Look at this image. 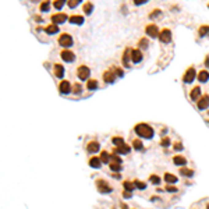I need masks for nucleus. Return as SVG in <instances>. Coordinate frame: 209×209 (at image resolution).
<instances>
[{"label": "nucleus", "instance_id": "obj_1", "mask_svg": "<svg viewBox=\"0 0 209 209\" xmlns=\"http://www.w3.org/2000/svg\"><path fill=\"white\" fill-rule=\"evenodd\" d=\"M134 131L138 137L141 138H145V139H151L153 137V128L151 127L149 124H145V123H139L134 127Z\"/></svg>", "mask_w": 209, "mask_h": 209}, {"label": "nucleus", "instance_id": "obj_2", "mask_svg": "<svg viewBox=\"0 0 209 209\" xmlns=\"http://www.w3.org/2000/svg\"><path fill=\"white\" fill-rule=\"evenodd\" d=\"M57 42H59V45L60 46H63V48H71V46L74 45V39H73V37L70 35V33H67V32H63L59 37V39H57Z\"/></svg>", "mask_w": 209, "mask_h": 209}, {"label": "nucleus", "instance_id": "obj_3", "mask_svg": "<svg viewBox=\"0 0 209 209\" xmlns=\"http://www.w3.org/2000/svg\"><path fill=\"white\" fill-rule=\"evenodd\" d=\"M89 75H91V68L88 66H84V64L78 66V68H77V77L81 81H88Z\"/></svg>", "mask_w": 209, "mask_h": 209}, {"label": "nucleus", "instance_id": "obj_4", "mask_svg": "<svg viewBox=\"0 0 209 209\" xmlns=\"http://www.w3.org/2000/svg\"><path fill=\"white\" fill-rule=\"evenodd\" d=\"M197 70H195V67H188L187 70L184 71V75H183V82H185V84H191V82L195 79V77H197Z\"/></svg>", "mask_w": 209, "mask_h": 209}, {"label": "nucleus", "instance_id": "obj_5", "mask_svg": "<svg viewBox=\"0 0 209 209\" xmlns=\"http://www.w3.org/2000/svg\"><path fill=\"white\" fill-rule=\"evenodd\" d=\"M145 33L151 38V39H153V38H159L161 31H159V27L156 24H148L145 27Z\"/></svg>", "mask_w": 209, "mask_h": 209}, {"label": "nucleus", "instance_id": "obj_6", "mask_svg": "<svg viewBox=\"0 0 209 209\" xmlns=\"http://www.w3.org/2000/svg\"><path fill=\"white\" fill-rule=\"evenodd\" d=\"M71 91H73L71 82L67 81V79H61L60 84H59V92H60L61 95H68V94H71Z\"/></svg>", "mask_w": 209, "mask_h": 209}, {"label": "nucleus", "instance_id": "obj_7", "mask_svg": "<svg viewBox=\"0 0 209 209\" xmlns=\"http://www.w3.org/2000/svg\"><path fill=\"white\" fill-rule=\"evenodd\" d=\"M60 57H61V60H64L66 63H71V61L75 60L74 52L70 50V49H63V50L60 52Z\"/></svg>", "mask_w": 209, "mask_h": 209}, {"label": "nucleus", "instance_id": "obj_8", "mask_svg": "<svg viewBox=\"0 0 209 209\" xmlns=\"http://www.w3.org/2000/svg\"><path fill=\"white\" fill-rule=\"evenodd\" d=\"M159 41H161L162 43H169L170 41H172V31H170L169 28L162 29L161 33H159Z\"/></svg>", "mask_w": 209, "mask_h": 209}, {"label": "nucleus", "instance_id": "obj_9", "mask_svg": "<svg viewBox=\"0 0 209 209\" xmlns=\"http://www.w3.org/2000/svg\"><path fill=\"white\" fill-rule=\"evenodd\" d=\"M197 107L199 110L208 109L209 107V95H202V96L197 100Z\"/></svg>", "mask_w": 209, "mask_h": 209}, {"label": "nucleus", "instance_id": "obj_10", "mask_svg": "<svg viewBox=\"0 0 209 209\" xmlns=\"http://www.w3.org/2000/svg\"><path fill=\"white\" fill-rule=\"evenodd\" d=\"M67 20H68V17H67V14H64V13H57V14L52 15V22L56 24V25L63 24V22H66Z\"/></svg>", "mask_w": 209, "mask_h": 209}, {"label": "nucleus", "instance_id": "obj_11", "mask_svg": "<svg viewBox=\"0 0 209 209\" xmlns=\"http://www.w3.org/2000/svg\"><path fill=\"white\" fill-rule=\"evenodd\" d=\"M96 188L99 192H102V194H106V192H110L112 191V187H110L107 183H105L103 180H98L96 181Z\"/></svg>", "mask_w": 209, "mask_h": 209}, {"label": "nucleus", "instance_id": "obj_12", "mask_svg": "<svg viewBox=\"0 0 209 209\" xmlns=\"http://www.w3.org/2000/svg\"><path fill=\"white\" fill-rule=\"evenodd\" d=\"M142 52H141V49H131V61L133 63H139V61L142 60Z\"/></svg>", "mask_w": 209, "mask_h": 209}, {"label": "nucleus", "instance_id": "obj_13", "mask_svg": "<svg viewBox=\"0 0 209 209\" xmlns=\"http://www.w3.org/2000/svg\"><path fill=\"white\" fill-rule=\"evenodd\" d=\"M102 78L106 84H113V82L116 81V74H114V71L107 70V71H105V73L102 74Z\"/></svg>", "mask_w": 209, "mask_h": 209}, {"label": "nucleus", "instance_id": "obj_14", "mask_svg": "<svg viewBox=\"0 0 209 209\" xmlns=\"http://www.w3.org/2000/svg\"><path fill=\"white\" fill-rule=\"evenodd\" d=\"M197 78L201 84H206L209 81V71L208 70H199L197 74Z\"/></svg>", "mask_w": 209, "mask_h": 209}, {"label": "nucleus", "instance_id": "obj_15", "mask_svg": "<svg viewBox=\"0 0 209 209\" xmlns=\"http://www.w3.org/2000/svg\"><path fill=\"white\" fill-rule=\"evenodd\" d=\"M130 60H131V49L127 48L123 53V57H121V63L124 67H130Z\"/></svg>", "mask_w": 209, "mask_h": 209}, {"label": "nucleus", "instance_id": "obj_16", "mask_svg": "<svg viewBox=\"0 0 209 209\" xmlns=\"http://www.w3.org/2000/svg\"><path fill=\"white\" fill-rule=\"evenodd\" d=\"M53 73H55V75L57 77V78H63L64 77V66H61L60 63H56L55 66H53Z\"/></svg>", "mask_w": 209, "mask_h": 209}, {"label": "nucleus", "instance_id": "obj_17", "mask_svg": "<svg viewBox=\"0 0 209 209\" xmlns=\"http://www.w3.org/2000/svg\"><path fill=\"white\" fill-rule=\"evenodd\" d=\"M199 98H201V88L199 87H194L190 92V99L192 100V102H195V100H198Z\"/></svg>", "mask_w": 209, "mask_h": 209}, {"label": "nucleus", "instance_id": "obj_18", "mask_svg": "<svg viewBox=\"0 0 209 209\" xmlns=\"http://www.w3.org/2000/svg\"><path fill=\"white\" fill-rule=\"evenodd\" d=\"M87 151H88L89 153H96V152L99 151V142H96V141H91V142L87 145Z\"/></svg>", "mask_w": 209, "mask_h": 209}, {"label": "nucleus", "instance_id": "obj_19", "mask_svg": "<svg viewBox=\"0 0 209 209\" xmlns=\"http://www.w3.org/2000/svg\"><path fill=\"white\" fill-rule=\"evenodd\" d=\"M68 21L71 22V24L81 25V24H84V17H82V15H71L68 18Z\"/></svg>", "mask_w": 209, "mask_h": 209}, {"label": "nucleus", "instance_id": "obj_20", "mask_svg": "<svg viewBox=\"0 0 209 209\" xmlns=\"http://www.w3.org/2000/svg\"><path fill=\"white\" fill-rule=\"evenodd\" d=\"M82 10H84L85 15H91L92 11H94V4H92L91 2H87V3H84V6H82Z\"/></svg>", "mask_w": 209, "mask_h": 209}, {"label": "nucleus", "instance_id": "obj_21", "mask_svg": "<svg viewBox=\"0 0 209 209\" xmlns=\"http://www.w3.org/2000/svg\"><path fill=\"white\" fill-rule=\"evenodd\" d=\"M45 32L48 35H53V33H57L59 32V27L56 24H50L48 27H45Z\"/></svg>", "mask_w": 209, "mask_h": 209}, {"label": "nucleus", "instance_id": "obj_22", "mask_svg": "<svg viewBox=\"0 0 209 209\" xmlns=\"http://www.w3.org/2000/svg\"><path fill=\"white\" fill-rule=\"evenodd\" d=\"M100 164H102V161H100V158H96V156H94V158L89 159V166L94 167V169H99Z\"/></svg>", "mask_w": 209, "mask_h": 209}, {"label": "nucleus", "instance_id": "obj_23", "mask_svg": "<svg viewBox=\"0 0 209 209\" xmlns=\"http://www.w3.org/2000/svg\"><path fill=\"white\" fill-rule=\"evenodd\" d=\"M130 151H131V149H130V146H128V145H126V144H123V145L117 146V148L114 149V152H117V153H121V155H127Z\"/></svg>", "mask_w": 209, "mask_h": 209}, {"label": "nucleus", "instance_id": "obj_24", "mask_svg": "<svg viewBox=\"0 0 209 209\" xmlns=\"http://www.w3.org/2000/svg\"><path fill=\"white\" fill-rule=\"evenodd\" d=\"M96 88H98V81L94 78H89L88 81H87V89H88V91H95Z\"/></svg>", "mask_w": 209, "mask_h": 209}, {"label": "nucleus", "instance_id": "obj_25", "mask_svg": "<svg viewBox=\"0 0 209 209\" xmlns=\"http://www.w3.org/2000/svg\"><path fill=\"white\" fill-rule=\"evenodd\" d=\"M198 35L201 38H205L209 35V25H201L199 29H198Z\"/></svg>", "mask_w": 209, "mask_h": 209}, {"label": "nucleus", "instance_id": "obj_26", "mask_svg": "<svg viewBox=\"0 0 209 209\" xmlns=\"http://www.w3.org/2000/svg\"><path fill=\"white\" fill-rule=\"evenodd\" d=\"M163 179L167 184H174V183H177V177L174 176V174H172V173H166Z\"/></svg>", "mask_w": 209, "mask_h": 209}, {"label": "nucleus", "instance_id": "obj_27", "mask_svg": "<svg viewBox=\"0 0 209 209\" xmlns=\"http://www.w3.org/2000/svg\"><path fill=\"white\" fill-rule=\"evenodd\" d=\"M173 163L177 164V166H185L187 159H185L184 156H174V158H173Z\"/></svg>", "mask_w": 209, "mask_h": 209}, {"label": "nucleus", "instance_id": "obj_28", "mask_svg": "<svg viewBox=\"0 0 209 209\" xmlns=\"http://www.w3.org/2000/svg\"><path fill=\"white\" fill-rule=\"evenodd\" d=\"M52 2L50 0H45V2H42V3H41V6H39V9H41V11L42 13H46V11H49V10H50V7H52Z\"/></svg>", "mask_w": 209, "mask_h": 209}, {"label": "nucleus", "instance_id": "obj_29", "mask_svg": "<svg viewBox=\"0 0 209 209\" xmlns=\"http://www.w3.org/2000/svg\"><path fill=\"white\" fill-rule=\"evenodd\" d=\"M148 46H149V39L148 38H141V39L138 41V49L145 50V49H148Z\"/></svg>", "mask_w": 209, "mask_h": 209}, {"label": "nucleus", "instance_id": "obj_30", "mask_svg": "<svg viewBox=\"0 0 209 209\" xmlns=\"http://www.w3.org/2000/svg\"><path fill=\"white\" fill-rule=\"evenodd\" d=\"M162 14H163V13H162V10H159V9H155V10H152V11L149 13V18H151V20L159 18V17H161Z\"/></svg>", "mask_w": 209, "mask_h": 209}, {"label": "nucleus", "instance_id": "obj_31", "mask_svg": "<svg viewBox=\"0 0 209 209\" xmlns=\"http://www.w3.org/2000/svg\"><path fill=\"white\" fill-rule=\"evenodd\" d=\"M180 174L185 176V177H192L194 176V172L191 169H187V167H181V169H180Z\"/></svg>", "mask_w": 209, "mask_h": 209}, {"label": "nucleus", "instance_id": "obj_32", "mask_svg": "<svg viewBox=\"0 0 209 209\" xmlns=\"http://www.w3.org/2000/svg\"><path fill=\"white\" fill-rule=\"evenodd\" d=\"M73 94H75V95H79V94H82V85L79 84V82H74L73 84Z\"/></svg>", "mask_w": 209, "mask_h": 209}, {"label": "nucleus", "instance_id": "obj_33", "mask_svg": "<svg viewBox=\"0 0 209 209\" xmlns=\"http://www.w3.org/2000/svg\"><path fill=\"white\" fill-rule=\"evenodd\" d=\"M64 4H67V0H55V2H53V7H55V9H57V10L63 9Z\"/></svg>", "mask_w": 209, "mask_h": 209}, {"label": "nucleus", "instance_id": "obj_34", "mask_svg": "<svg viewBox=\"0 0 209 209\" xmlns=\"http://www.w3.org/2000/svg\"><path fill=\"white\" fill-rule=\"evenodd\" d=\"M100 161H102V163H110V155L106 151H103L100 153Z\"/></svg>", "mask_w": 209, "mask_h": 209}, {"label": "nucleus", "instance_id": "obj_35", "mask_svg": "<svg viewBox=\"0 0 209 209\" xmlns=\"http://www.w3.org/2000/svg\"><path fill=\"white\" fill-rule=\"evenodd\" d=\"M81 3H82V0H67V6H68L70 9H75V7Z\"/></svg>", "mask_w": 209, "mask_h": 209}, {"label": "nucleus", "instance_id": "obj_36", "mask_svg": "<svg viewBox=\"0 0 209 209\" xmlns=\"http://www.w3.org/2000/svg\"><path fill=\"white\" fill-rule=\"evenodd\" d=\"M112 142L116 146H120V145H123V144H124V138H121V137H113Z\"/></svg>", "mask_w": 209, "mask_h": 209}, {"label": "nucleus", "instance_id": "obj_37", "mask_svg": "<svg viewBox=\"0 0 209 209\" xmlns=\"http://www.w3.org/2000/svg\"><path fill=\"white\" fill-rule=\"evenodd\" d=\"M149 181H151L152 184L158 185V184H161V177L156 176V174H152V176H149Z\"/></svg>", "mask_w": 209, "mask_h": 209}, {"label": "nucleus", "instance_id": "obj_38", "mask_svg": "<svg viewBox=\"0 0 209 209\" xmlns=\"http://www.w3.org/2000/svg\"><path fill=\"white\" fill-rule=\"evenodd\" d=\"M133 146H134V149H135V151H141V149L144 148L142 142H141L139 139H134V141H133Z\"/></svg>", "mask_w": 209, "mask_h": 209}, {"label": "nucleus", "instance_id": "obj_39", "mask_svg": "<svg viewBox=\"0 0 209 209\" xmlns=\"http://www.w3.org/2000/svg\"><path fill=\"white\" fill-rule=\"evenodd\" d=\"M110 169L113 170V172H120L121 170V163H117V162H110Z\"/></svg>", "mask_w": 209, "mask_h": 209}, {"label": "nucleus", "instance_id": "obj_40", "mask_svg": "<svg viewBox=\"0 0 209 209\" xmlns=\"http://www.w3.org/2000/svg\"><path fill=\"white\" fill-rule=\"evenodd\" d=\"M123 185H124L126 190L131 191V192H133V190L135 188V184H134V183H130V181H124V183H123Z\"/></svg>", "mask_w": 209, "mask_h": 209}, {"label": "nucleus", "instance_id": "obj_41", "mask_svg": "<svg viewBox=\"0 0 209 209\" xmlns=\"http://www.w3.org/2000/svg\"><path fill=\"white\" fill-rule=\"evenodd\" d=\"M113 70H114L116 77H118V78L124 77V71H123V68H120V67H113Z\"/></svg>", "mask_w": 209, "mask_h": 209}, {"label": "nucleus", "instance_id": "obj_42", "mask_svg": "<svg viewBox=\"0 0 209 209\" xmlns=\"http://www.w3.org/2000/svg\"><path fill=\"white\" fill-rule=\"evenodd\" d=\"M134 184H135V187L139 188V190H145V188H146L145 183H144V181H139V180H135V181H134Z\"/></svg>", "mask_w": 209, "mask_h": 209}, {"label": "nucleus", "instance_id": "obj_43", "mask_svg": "<svg viewBox=\"0 0 209 209\" xmlns=\"http://www.w3.org/2000/svg\"><path fill=\"white\" fill-rule=\"evenodd\" d=\"M110 162H117V163H121L120 156L117 155V152H114L113 155H110Z\"/></svg>", "mask_w": 209, "mask_h": 209}, {"label": "nucleus", "instance_id": "obj_44", "mask_svg": "<svg viewBox=\"0 0 209 209\" xmlns=\"http://www.w3.org/2000/svg\"><path fill=\"white\" fill-rule=\"evenodd\" d=\"M161 144H162V146H164V148H167V146H169L170 144H172V141H170V138H169V137H164V138H162Z\"/></svg>", "mask_w": 209, "mask_h": 209}, {"label": "nucleus", "instance_id": "obj_45", "mask_svg": "<svg viewBox=\"0 0 209 209\" xmlns=\"http://www.w3.org/2000/svg\"><path fill=\"white\" fill-rule=\"evenodd\" d=\"M149 0H133V3L135 4V6H144V4H146Z\"/></svg>", "mask_w": 209, "mask_h": 209}, {"label": "nucleus", "instance_id": "obj_46", "mask_svg": "<svg viewBox=\"0 0 209 209\" xmlns=\"http://www.w3.org/2000/svg\"><path fill=\"white\" fill-rule=\"evenodd\" d=\"M166 191H169V192H177V188L174 187V185H172V184H167L166 185Z\"/></svg>", "mask_w": 209, "mask_h": 209}, {"label": "nucleus", "instance_id": "obj_47", "mask_svg": "<svg viewBox=\"0 0 209 209\" xmlns=\"http://www.w3.org/2000/svg\"><path fill=\"white\" fill-rule=\"evenodd\" d=\"M173 149H174V151H183V145L180 142H176V144H173Z\"/></svg>", "mask_w": 209, "mask_h": 209}, {"label": "nucleus", "instance_id": "obj_48", "mask_svg": "<svg viewBox=\"0 0 209 209\" xmlns=\"http://www.w3.org/2000/svg\"><path fill=\"white\" fill-rule=\"evenodd\" d=\"M123 197H124V198H130V197H131V191H127V190H126L124 192H123Z\"/></svg>", "mask_w": 209, "mask_h": 209}, {"label": "nucleus", "instance_id": "obj_49", "mask_svg": "<svg viewBox=\"0 0 209 209\" xmlns=\"http://www.w3.org/2000/svg\"><path fill=\"white\" fill-rule=\"evenodd\" d=\"M205 66L209 68V56H206V59H205Z\"/></svg>", "mask_w": 209, "mask_h": 209}, {"label": "nucleus", "instance_id": "obj_50", "mask_svg": "<svg viewBox=\"0 0 209 209\" xmlns=\"http://www.w3.org/2000/svg\"><path fill=\"white\" fill-rule=\"evenodd\" d=\"M208 209H209V206H208Z\"/></svg>", "mask_w": 209, "mask_h": 209}, {"label": "nucleus", "instance_id": "obj_51", "mask_svg": "<svg viewBox=\"0 0 209 209\" xmlns=\"http://www.w3.org/2000/svg\"><path fill=\"white\" fill-rule=\"evenodd\" d=\"M208 7H209V4H208Z\"/></svg>", "mask_w": 209, "mask_h": 209}]
</instances>
